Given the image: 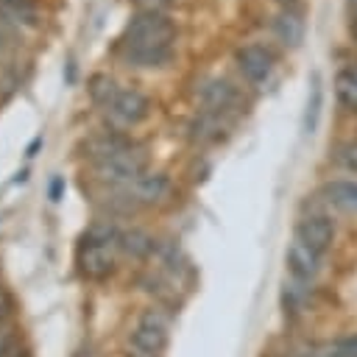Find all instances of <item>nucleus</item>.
Instances as JSON below:
<instances>
[{
    "mask_svg": "<svg viewBox=\"0 0 357 357\" xmlns=\"http://www.w3.org/2000/svg\"><path fill=\"white\" fill-rule=\"evenodd\" d=\"M176 36L178 31L167 14L159 8H145L126 22L117 39V56L128 67H165L176 53Z\"/></svg>",
    "mask_w": 357,
    "mask_h": 357,
    "instance_id": "f257e3e1",
    "label": "nucleus"
},
{
    "mask_svg": "<svg viewBox=\"0 0 357 357\" xmlns=\"http://www.w3.org/2000/svg\"><path fill=\"white\" fill-rule=\"evenodd\" d=\"M86 156L92 159V173L112 184H128L134 178H139L142 173H148V153L139 142L123 137V134H103L86 142Z\"/></svg>",
    "mask_w": 357,
    "mask_h": 357,
    "instance_id": "f03ea898",
    "label": "nucleus"
},
{
    "mask_svg": "<svg viewBox=\"0 0 357 357\" xmlns=\"http://www.w3.org/2000/svg\"><path fill=\"white\" fill-rule=\"evenodd\" d=\"M120 251H123V231H117L114 226H92L89 231H84L75 251L78 271L86 279H106L109 273H114Z\"/></svg>",
    "mask_w": 357,
    "mask_h": 357,
    "instance_id": "7ed1b4c3",
    "label": "nucleus"
},
{
    "mask_svg": "<svg viewBox=\"0 0 357 357\" xmlns=\"http://www.w3.org/2000/svg\"><path fill=\"white\" fill-rule=\"evenodd\" d=\"M293 237H298L301 243H307L310 248H315L318 254H329L337 243V220L335 212L321 201V195H307V201L301 204V212L296 218L293 226Z\"/></svg>",
    "mask_w": 357,
    "mask_h": 357,
    "instance_id": "20e7f679",
    "label": "nucleus"
},
{
    "mask_svg": "<svg viewBox=\"0 0 357 357\" xmlns=\"http://www.w3.org/2000/svg\"><path fill=\"white\" fill-rule=\"evenodd\" d=\"M170 343V312L159 304L142 310L128 332L131 357H162Z\"/></svg>",
    "mask_w": 357,
    "mask_h": 357,
    "instance_id": "39448f33",
    "label": "nucleus"
},
{
    "mask_svg": "<svg viewBox=\"0 0 357 357\" xmlns=\"http://www.w3.org/2000/svg\"><path fill=\"white\" fill-rule=\"evenodd\" d=\"M234 64H237V73L243 75V81L251 89L271 86V81L276 75V53L262 42L240 45L234 50Z\"/></svg>",
    "mask_w": 357,
    "mask_h": 357,
    "instance_id": "423d86ee",
    "label": "nucleus"
},
{
    "mask_svg": "<svg viewBox=\"0 0 357 357\" xmlns=\"http://www.w3.org/2000/svg\"><path fill=\"white\" fill-rule=\"evenodd\" d=\"M114 195L109 201H120L126 209H134V206H153V204H162L170 192V178L165 173H142L139 178L128 181V184H120V187H112Z\"/></svg>",
    "mask_w": 357,
    "mask_h": 357,
    "instance_id": "0eeeda50",
    "label": "nucleus"
},
{
    "mask_svg": "<svg viewBox=\"0 0 357 357\" xmlns=\"http://www.w3.org/2000/svg\"><path fill=\"white\" fill-rule=\"evenodd\" d=\"M103 112H106V117L117 128H131V126L142 123L151 114V100L139 89H120V86H114V92L103 100Z\"/></svg>",
    "mask_w": 357,
    "mask_h": 357,
    "instance_id": "6e6552de",
    "label": "nucleus"
},
{
    "mask_svg": "<svg viewBox=\"0 0 357 357\" xmlns=\"http://www.w3.org/2000/svg\"><path fill=\"white\" fill-rule=\"evenodd\" d=\"M284 265H287V279L301 282L307 287H318L324 268H326V257L310 248L307 243H301L298 237H293L284 251Z\"/></svg>",
    "mask_w": 357,
    "mask_h": 357,
    "instance_id": "1a4fd4ad",
    "label": "nucleus"
},
{
    "mask_svg": "<svg viewBox=\"0 0 357 357\" xmlns=\"http://www.w3.org/2000/svg\"><path fill=\"white\" fill-rule=\"evenodd\" d=\"M201 112H209L229 123L243 112V92L226 78H212L201 92Z\"/></svg>",
    "mask_w": 357,
    "mask_h": 357,
    "instance_id": "9d476101",
    "label": "nucleus"
},
{
    "mask_svg": "<svg viewBox=\"0 0 357 357\" xmlns=\"http://www.w3.org/2000/svg\"><path fill=\"white\" fill-rule=\"evenodd\" d=\"M318 195L332 212L357 218V176H337L335 173L318 187Z\"/></svg>",
    "mask_w": 357,
    "mask_h": 357,
    "instance_id": "9b49d317",
    "label": "nucleus"
},
{
    "mask_svg": "<svg viewBox=\"0 0 357 357\" xmlns=\"http://www.w3.org/2000/svg\"><path fill=\"white\" fill-rule=\"evenodd\" d=\"M304 33H307L304 11H293V8H276L273 11V17H271V36L276 39V45H282L287 50H296V47H301Z\"/></svg>",
    "mask_w": 357,
    "mask_h": 357,
    "instance_id": "f8f14e48",
    "label": "nucleus"
},
{
    "mask_svg": "<svg viewBox=\"0 0 357 357\" xmlns=\"http://www.w3.org/2000/svg\"><path fill=\"white\" fill-rule=\"evenodd\" d=\"M312 293H315V287H307L301 282L284 279V284H282V312L290 321L301 318L310 310V304H312Z\"/></svg>",
    "mask_w": 357,
    "mask_h": 357,
    "instance_id": "ddd939ff",
    "label": "nucleus"
},
{
    "mask_svg": "<svg viewBox=\"0 0 357 357\" xmlns=\"http://www.w3.org/2000/svg\"><path fill=\"white\" fill-rule=\"evenodd\" d=\"M335 98L346 112L357 114V67L354 64H346L335 73Z\"/></svg>",
    "mask_w": 357,
    "mask_h": 357,
    "instance_id": "4468645a",
    "label": "nucleus"
},
{
    "mask_svg": "<svg viewBox=\"0 0 357 357\" xmlns=\"http://www.w3.org/2000/svg\"><path fill=\"white\" fill-rule=\"evenodd\" d=\"M329 162L337 170V176H357V137L337 139L329 148Z\"/></svg>",
    "mask_w": 357,
    "mask_h": 357,
    "instance_id": "2eb2a0df",
    "label": "nucleus"
},
{
    "mask_svg": "<svg viewBox=\"0 0 357 357\" xmlns=\"http://www.w3.org/2000/svg\"><path fill=\"white\" fill-rule=\"evenodd\" d=\"M321 98H324L321 78H318V75H312V84H310V98H307V112H304V131H307V134H312V128H315V123H318Z\"/></svg>",
    "mask_w": 357,
    "mask_h": 357,
    "instance_id": "dca6fc26",
    "label": "nucleus"
},
{
    "mask_svg": "<svg viewBox=\"0 0 357 357\" xmlns=\"http://www.w3.org/2000/svg\"><path fill=\"white\" fill-rule=\"evenodd\" d=\"M279 357H326V349H318L312 343H290L282 349Z\"/></svg>",
    "mask_w": 357,
    "mask_h": 357,
    "instance_id": "f3484780",
    "label": "nucleus"
},
{
    "mask_svg": "<svg viewBox=\"0 0 357 357\" xmlns=\"http://www.w3.org/2000/svg\"><path fill=\"white\" fill-rule=\"evenodd\" d=\"M17 349V332L11 324H0V357H14Z\"/></svg>",
    "mask_w": 357,
    "mask_h": 357,
    "instance_id": "a211bd4d",
    "label": "nucleus"
},
{
    "mask_svg": "<svg viewBox=\"0 0 357 357\" xmlns=\"http://www.w3.org/2000/svg\"><path fill=\"white\" fill-rule=\"evenodd\" d=\"M61 190H64V178H61V176H56V178L50 181V198H53V201H59Z\"/></svg>",
    "mask_w": 357,
    "mask_h": 357,
    "instance_id": "6ab92c4d",
    "label": "nucleus"
},
{
    "mask_svg": "<svg viewBox=\"0 0 357 357\" xmlns=\"http://www.w3.org/2000/svg\"><path fill=\"white\" fill-rule=\"evenodd\" d=\"M279 8H293V11H304V0H276Z\"/></svg>",
    "mask_w": 357,
    "mask_h": 357,
    "instance_id": "aec40b11",
    "label": "nucleus"
},
{
    "mask_svg": "<svg viewBox=\"0 0 357 357\" xmlns=\"http://www.w3.org/2000/svg\"><path fill=\"white\" fill-rule=\"evenodd\" d=\"M6 315H8V296H6V290L0 287V324H6Z\"/></svg>",
    "mask_w": 357,
    "mask_h": 357,
    "instance_id": "412c9836",
    "label": "nucleus"
},
{
    "mask_svg": "<svg viewBox=\"0 0 357 357\" xmlns=\"http://www.w3.org/2000/svg\"><path fill=\"white\" fill-rule=\"evenodd\" d=\"M349 36L351 42H357V17H349Z\"/></svg>",
    "mask_w": 357,
    "mask_h": 357,
    "instance_id": "4be33fe9",
    "label": "nucleus"
},
{
    "mask_svg": "<svg viewBox=\"0 0 357 357\" xmlns=\"http://www.w3.org/2000/svg\"><path fill=\"white\" fill-rule=\"evenodd\" d=\"M346 11L349 17H357V0H346Z\"/></svg>",
    "mask_w": 357,
    "mask_h": 357,
    "instance_id": "5701e85b",
    "label": "nucleus"
},
{
    "mask_svg": "<svg viewBox=\"0 0 357 357\" xmlns=\"http://www.w3.org/2000/svg\"><path fill=\"white\" fill-rule=\"evenodd\" d=\"M0 3H31V0H0Z\"/></svg>",
    "mask_w": 357,
    "mask_h": 357,
    "instance_id": "b1692460",
    "label": "nucleus"
},
{
    "mask_svg": "<svg viewBox=\"0 0 357 357\" xmlns=\"http://www.w3.org/2000/svg\"><path fill=\"white\" fill-rule=\"evenodd\" d=\"M14 357H28V354H14Z\"/></svg>",
    "mask_w": 357,
    "mask_h": 357,
    "instance_id": "393cba45",
    "label": "nucleus"
},
{
    "mask_svg": "<svg viewBox=\"0 0 357 357\" xmlns=\"http://www.w3.org/2000/svg\"><path fill=\"white\" fill-rule=\"evenodd\" d=\"M351 64H354V67H357V59H354V61H351Z\"/></svg>",
    "mask_w": 357,
    "mask_h": 357,
    "instance_id": "a878e982",
    "label": "nucleus"
}]
</instances>
